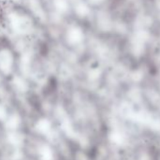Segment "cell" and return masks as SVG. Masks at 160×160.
<instances>
[{
  "mask_svg": "<svg viewBox=\"0 0 160 160\" xmlns=\"http://www.w3.org/2000/svg\"><path fill=\"white\" fill-rule=\"evenodd\" d=\"M90 1L92 3H96V2H99V0H90Z\"/></svg>",
  "mask_w": 160,
  "mask_h": 160,
  "instance_id": "cell-6",
  "label": "cell"
},
{
  "mask_svg": "<svg viewBox=\"0 0 160 160\" xmlns=\"http://www.w3.org/2000/svg\"><path fill=\"white\" fill-rule=\"evenodd\" d=\"M75 12L81 17L86 16L89 12V8L85 3H78L75 6Z\"/></svg>",
  "mask_w": 160,
  "mask_h": 160,
  "instance_id": "cell-5",
  "label": "cell"
},
{
  "mask_svg": "<svg viewBox=\"0 0 160 160\" xmlns=\"http://www.w3.org/2000/svg\"><path fill=\"white\" fill-rule=\"evenodd\" d=\"M10 22H11V26L13 28V30L20 34L27 33L29 30H31V28H32L31 20L25 15L12 13L10 17Z\"/></svg>",
  "mask_w": 160,
  "mask_h": 160,
  "instance_id": "cell-1",
  "label": "cell"
},
{
  "mask_svg": "<svg viewBox=\"0 0 160 160\" xmlns=\"http://www.w3.org/2000/svg\"><path fill=\"white\" fill-rule=\"evenodd\" d=\"M13 66V56L8 49L0 51V71L4 74H8L12 72Z\"/></svg>",
  "mask_w": 160,
  "mask_h": 160,
  "instance_id": "cell-2",
  "label": "cell"
},
{
  "mask_svg": "<svg viewBox=\"0 0 160 160\" xmlns=\"http://www.w3.org/2000/svg\"><path fill=\"white\" fill-rule=\"evenodd\" d=\"M54 7L59 12H66L69 8V3L67 0H54Z\"/></svg>",
  "mask_w": 160,
  "mask_h": 160,
  "instance_id": "cell-4",
  "label": "cell"
},
{
  "mask_svg": "<svg viewBox=\"0 0 160 160\" xmlns=\"http://www.w3.org/2000/svg\"><path fill=\"white\" fill-rule=\"evenodd\" d=\"M84 37H85V35H84L83 30L79 27H75V26L71 27L68 29L67 35H66L67 42L72 45H75V44L80 43L84 40Z\"/></svg>",
  "mask_w": 160,
  "mask_h": 160,
  "instance_id": "cell-3",
  "label": "cell"
}]
</instances>
